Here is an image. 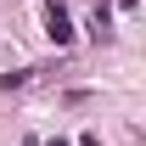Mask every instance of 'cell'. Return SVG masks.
I'll return each instance as SVG.
<instances>
[{
	"label": "cell",
	"mask_w": 146,
	"mask_h": 146,
	"mask_svg": "<svg viewBox=\"0 0 146 146\" xmlns=\"http://www.w3.org/2000/svg\"><path fill=\"white\" fill-rule=\"evenodd\" d=\"M90 28H96V39H107V34H112V11H107V6H96V17H90Z\"/></svg>",
	"instance_id": "cell-2"
},
{
	"label": "cell",
	"mask_w": 146,
	"mask_h": 146,
	"mask_svg": "<svg viewBox=\"0 0 146 146\" xmlns=\"http://www.w3.org/2000/svg\"><path fill=\"white\" fill-rule=\"evenodd\" d=\"M45 34H51L56 45L73 39V23H68V6H62V0H51V11H45Z\"/></svg>",
	"instance_id": "cell-1"
}]
</instances>
